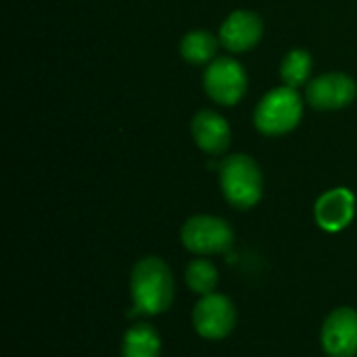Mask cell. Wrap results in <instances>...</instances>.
Segmentation results:
<instances>
[{
	"mask_svg": "<svg viewBox=\"0 0 357 357\" xmlns=\"http://www.w3.org/2000/svg\"><path fill=\"white\" fill-rule=\"evenodd\" d=\"M130 291L138 312L159 316L167 312L174 301L172 270L161 257H144L132 270Z\"/></svg>",
	"mask_w": 357,
	"mask_h": 357,
	"instance_id": "obj_1",
	"label": "cell"
},
{
	"mask_svg": "<svg viewBox=\"0 0 357 357\" xmlns=\"http://www.w3.org/2000/svg\"><path fill=\"white\" fill-rule=\"evenodd\" d=\"M220 184L228 203L236 209H251L259 203L264 180L257 163L247 155H232L220 167Z\"/></svg>",
	"mask_w": 357,
	"mask_h": 357,
	"instance_id": "obj_2",
	"label": "cell"
},
{
	"mask_svg": "<svg viewBox=\"0 0 357 357\" xmlns=\"http://www.w3.org/2000/svg\"><path fill=\"white\" fill-rule=\"evenodd\" d=\"M301 98L291 86L268 92L255 109V128L266 136H282L301 121Z\"/></svg>",
	"mask_w": 357,
	"mask_h": 357,
	"instance_id": "obj_3",
	"label": "cell"
},
{
	"mask_svg": "<svg viewBox=\"0 0 357 357\" xmlns=\"http://www.w3.org/2000/svg\"><path fill=\"white\" fill-rule=\"evenodd\" d=\"M232 241L230 224L215 215H195L182 226V243L197 255L224 253L232 247Z\"/></svg>",
	"mask_w": 357,
	"mask_h": 357,
	"instance_id": "obj_4",
	"label": "cell"
},
{
	"mask_svg": "<svg viewBox=\"0 0 357 357\" xmlns=\"http://www.w3.org/2000/svg\"><path fill=\"white\" fill-rule=\"evenodd\" d=\"M195 331L209 341H220L228 337L236 324V310L232 301L224 295L209 293L199 299L192 312Z\"/></svg>",
	"mask_w": 357,
	"mask_h": 357,
	"instance_id": "obj_5",
	"label": "cell"
},
{
	"mask_svg": "<svg viewBox=\"0 0 357 357\" xmlns=\"http://www.w3.org/2000/svg\"><path fill=\"white\" fill-rule=\"evenodd\" d=\"M207 94L220 105H236L247 92V73L234 59H215L203 75Z\"/></svg>",
	"mask_w": 357,
	"mask_h": 357,
	"instance_id": "obj_6",
	"label": "cell"
},
{
	"mask_svg": "<svg viewBox=\"0 0 357 357\" xmlns=\"http://www.w3.org/2000/svg\"><path fill=\"white\" fill-rule=\"evenodd\" d=\"M322 347L328 357L357 356V312L351 307L335 310L322 326Z\"/></svg>",
	"mask_w": 357,
	"mask_h": 357,
	"instance_id": "obj_7",
	"label": "cell"
},
{
	"mask_svg": "<svg viewBox=\"0 0 357 357\" xmlns=\"http://www.w3.org/2000/svg\"><path fill=\"white\" fill-rule=\"evenodd\" d=\"M307 100L314 109H343L356 98V82L345 73H326L307 84Z\"/></svg>",
	"mask_w": 357,
	"mask_h": 357,
	"instance_id": "obj_8",
	"label": "cell"
},
{
	"mask_svg": "<svg viewBox=\"0 0 357 357\" xmlns=\"http://www.w3.org/2000/svg\"><path fill=\"white\" fill-rule=\"evenodd\" d=\"M316 222L326 232H339L347 228L356 215V197L347 188H335L324 192L316 201Z\"/></svg>",
	"mask_w": 357,
	"mask_h": 357,
	"instance_id": "obj_9",
	"label": "cell"
},
{
	"mask_svg": "<svg viewBox=\"0 0 357 357\" xmlns=\"http://www.w3.org/2000/svg\"><path fill=\"white\" fill-rule=\"evenodd\" d=\"M261 19L251 10H234L220 29V42L230 52H247L261 38Z\"/></svg>",
	"mask_w": 357,
	"mask_h": 357,
	"instance_id": "obj_10",
	"label": "cell"
},
{
	"mask_svg": "<svg viewBox=\"0 0 357 357\" xmlns=\"http://www.w3.org/2000/svg\"><path fill=\"white\" fill-rule=\"evenodd\" d=\"M192 138L209 155H220L230 146V126L213 111H199L192 119Z\"/></svg>",
	"mask_w": 357,
	"mask_h": 357,
	"instance_id": "obj_11",
	"label": "cell"
},
{
	"mask_svg": "<svg viewBox=\"0 0 357 357\" xmlns=\"http://www.w3.org/2000/svg\"><path fill=\"white\" fill-rule=\"evenodd\" d=\"M123 357H159L161 356V339L157 331L144 322L128 328L121 345Z\"/></svg>",
	"mask_w": 357,
	"mask_h": 357,
	"instance_id": "obj_12",
	"label": "cell"
},
{
	"mask_svg": "<svg viewBox=\"0 0 357 357\" xmlns=\"http://www.w3.org/2000/svg\"><path fill=\"white\" fill-rule=\"evenodd\" d=\"M218 38L209 31H190L180 42V54L195 65L207 63L215 56Z\"/></svg>",
	"mask_w": 357,
	"mask_h": 357,
	"instance_id": "obj_13",
	"label": "cell"
},
{
	"mask_svg": "<svg viewBox=\"0 0 357 357\" xmlns=\"http://www.w3.org/2000/svg\"><path fill=\"white\" fill-rule=\"evenodd\" d=\"M310 71H312V56H310V52L307 50H301V48H295L282 61L280 75H282V79H284L287 86L297 88V86H301V84L307 82Z\"/></svg>",
	"mask_w": 357,
	"mask_h": 357,
	"instance_id": "obj_14",
	"label": "cell"
},
{
	"mask_svg": "<svg viewBox=\"0 0 357 357\" xmlns=\"http://www.w3.org/2000/svg\"><path fill=\"white\" fill-rule=\"evenodd\" d=\"M186 284L199 293V295H209L213 293L218 284V270L211 261L207 259H195L186 268Z\"/></svg>",
	"mask_w": 357,
	"mask_h": 357,
	"instance_id": "obj_15",
	"label": "cell"
}]
</instances>
